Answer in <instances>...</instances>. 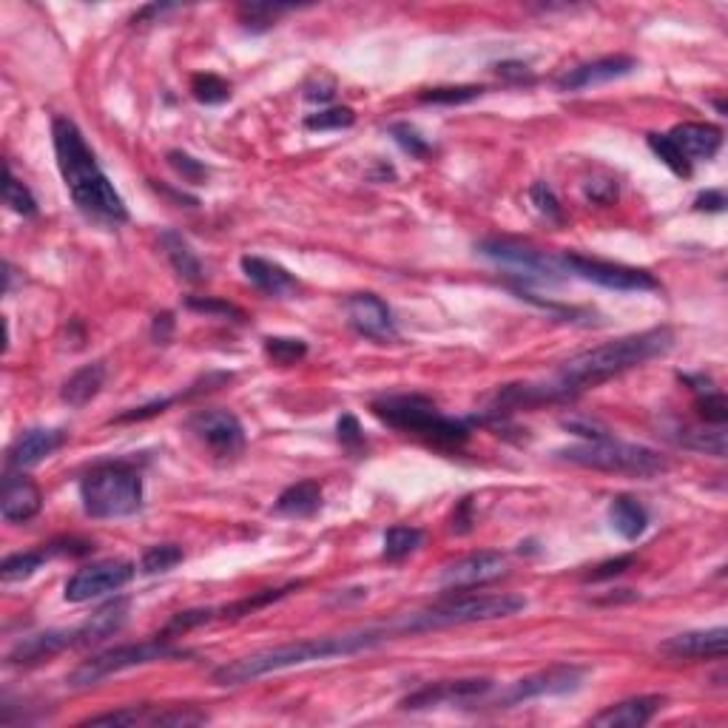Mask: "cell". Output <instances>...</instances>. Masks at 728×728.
Returning <instances> with one entry per match:
<instances>
[{"instance_id":"6da1fadb","label":"cell","mask_w":728,"mask_h":728,"mask_svg":"<svg viewBox=\"0 0 728 728\" xmlns=\"http://www.w3.org/2000/svg\"><path fill=\"white\" fill-rule=\"evenodd\" d=\"M393 637L396 635H393L390 623H382V626H364V629L339 632V635H322L296 640V643H282V646H271V649L237 657V660L219 666L214 672V683L217 686H242V683L265 677V674L285 672V669L308 666V663H319V660H333V657L370 652V649L382 646V643L393 640Z\"/></svg>"},{"instance_id":"7a4b0ae2","label":"cell","mask_w":728,"mask_h":728,"mask_svg":"<svg viewBox=\"0 0 728 728\" xmlns=\"http://www.w3.org/2000/svg\"><path fill=\"white\" fill-rule=\"evenodd\" d=\"M672 347L674 333L669 328L640 330L632 336H620L615 342L589 347V350H583L578 356H572L569 362H564L555 382L546 384L549 396H552V401L581 396L583 390H589V387H598V384L609 382V379H615L632 367L666 356Z\"/></svg>"},{"instance_id":"3957f363","label":"cell","mask_w":728,"mask_h":728,"mask_svg":"<svg viewBox=\"0 0 728 728\" xmlns=\"http://www.w3.org/2000/svg\"><path fill=\"white\" fill-rule=\"evenodd\" d=\"M52 143H55L57 168L72 194L74 205L100 225H123L128 222V208L123 197L100 168L94 151L86 143L83 131L69 117L52 120Z\"/></svg>"},{"instance_id":"277c9868","label":"cell","mask_w":728,"mask_h":728,"mask_svg":"<svg viewBox=\"0 0 728 728\" xmlns=\"http://www.w3.org/2000/svg\"><path fill=\"white\" fill-rule=\"evenodd\" d=\"M521 609H527L524 595H458L450 601L433 603L419 612H407L401 618L390 620L393 635H424V632H438L450 626H467V623H484V620L512 618Z\"/></svg>"},{"instance_id":"5b68a950","label":"cell","mask_w":728,"mask_h":728,"mask_svg":"<svg viewBox=\"0 0 728 728\" xmlns=\"http://www.w3.org/2000/svg\"><path fill=\"white\" fill-rule=\"evenodd\" d=\"M373 416L401 433H416L444 447H461L470 438V424L450 419L436 407V401L419 393H390L370 404Z\"/></svg>"},{"instance_id":"8992f818","label":"cell","mask_w":728,"mask_h":728,"mask_svg":"<svg viewBox=\"0 0 728 728\" xmlns=\"http://www.w3.org/2000/svg\"><path fill=\"white\" fill-rule=\"evenodd\" d=\"M80 501L89 518H126L143 507V475L126 461L91 467L80 481Z\"/></svg>"},{"instance_id":"52a82bcc","label":"cell","mask_w":728,"mask_h":728,"mask_svg":"<svg viewBox=\"0 0 728 728\" xmlns=\"http://www.w3.org/2000/svg\"><path fill=\"white\" fill-rule=\"evenodd\" d=\"M558 458L575 467H586V470H601V473H620V475H637V478H652L669 470L666 458L649 450L643 444H629L615 436L595 438V441H583V444H572L558 450Z\"/></svg>"},{"instance_id":"ba28073f","label":"cell","mask_w":728,"mask_h":728,"mask_svg":"<svg viewBox=\"0 0 728 728\" xmlns=\"http://www.w3.org/2000/svg\"><path fill=\"white\" fill-rule=\"evenodd\" d=\"M174 657H188V652L182 646H174L171 637L157 635L151 640H143V643H126V646L106 649L100 655H91L69 674L66 683H69V689H89L111 674L148 666V663H157V660H174Z\"/></svg>"},{"instance_id":"9c48e42d","label":"cell","mask_w":728,"mask_h":728,"mask_svg":"<svg viewBox=\"0 0 728 728\" xmlns=\"http://www.w3.org/2000/svg\"><path fill=\"white\" fill-rule=\"evenodd\" d=\"M558 265H561V271H569L572 276L586 279V282H595V285H601L606 291L643 293L660 288L655 273L643 271V268L618 265V262H601V259H589V256L581 254H564L558 256Z\"/></svg>"},{"instance_id":"30bf717a","label":"cell","mask_w":728,"mask_h":728,"mask_svg":"<svg viewBox=\"0 0 728 728\" xmlns=\"http://www.w3.org/2000/svg\"><path fill=\"white\" fill-rule=\"evenodd\" d=\"M586 680V669L575 666V663H558V666H549L544 672L529 674L515 680L512 686H507L501 697H498V706L501 709H512V706H521L529 700H541V697H564V694H575Z\"/></svg>"},{"instance_id":"8fae6325","label":"cell","mask_w":728,"mask_h":728,"mask_svg":"<svg viewBox=\"0 0 728 728\" xmlns=\"http://www.w3.org/2000/svg\"><path fill=\"white\" fill-rule=\"evenodd\" d=\"M475 251L487 256L495 265H501V268H510L518 276L538 279V282H558V273H561L558 259L546 256L544 251H535L524 242H515V239H484V242L475 245Z\"/></svg>"},{"instance_id":"7c38bea8","label":"cell","mask_w":728,"mask_h":728,"mask_svg":"<svg viewBox=\"0 0 728 728\" xmlns=\"http://www.w3.org/2000/svg\"><path fill=\"white\" fill-rule=\"evenodd\" d=\"M188 430L208 447L219 461H231L245 450V427L231 410H200L188 419Z\"/></svg>"},{"instance_id":"4fadbf2b","label":"cell","mask_w":728,"mask_h":728,"mask_svg":"<svg viewBox=\"0 0 728 728\" xmlns=\"http://www.w3.org/2000/svg\"><path fill=\"white\" fill-rule=\"evenodd\" d=\"M495 689L490 677H470V680H438L427 683L413 694L401 700L404 711L438 709V706H473L487 700V694Z\"/></svg>"},{"instance_id":"5bb4252c","label":"cell","mask_w":728,"mask_h":728,"mask_svg":"<svg viewBox=\"0 0 728 728\" xmlns=\"http://www.w3.org/2000/svg\"><path fill=\"white\" fill-rule=\"evenodd\" d=\"M137 572V566L131 561H97V564L77 569L72 578L66 581L63 598L69 603H86L91 598L109 595V592H120L126 583H131Z\"/></svg>"},{"instance_id":"9a60e30c","label":"cell","mask_w":728,"mask_h":728,"mask_svg":"<svg viewBox=\"0 0 728 728\" xmlns=\"http://www.w3.org/2000/svg\"><path fill=\"white\" fill-rule=\"evenodd\" d=\"M504 575H507V558L495 549H484V552H473L467 558H458L453 564L444 566L438 575V586L447 592H467L475 586L498 581Z\"/></svg>"},{"instance_id":"2e32d148","label":"cell","mask_w":728,"mask_h":728,"mask_svg":"<svg viewBox=\"0 0 728 728\" xmlns=\"http://www.w3.org/2000/svg\"><path fill=\"white\" fill-rule=\"evenodd\" d=\"M347 325L356 330L359 336L370 339V342H393L399 339V328L393 319V310L387 308L382 296L376 293H353L345 302Z\"/></svg>"},{"instance_id":"e0dca14e","label":"cell","mask_w":728,"mask_h":728,"mask_svg":"<svg viewBox=\"0 0 728 728\" xmlns=\"http://www.w3.org/2000/svg\"><path fill=\"white\" fill-rule=\"evenodd\" d=\"M637 69V60L629 55H609L601 60H592V63H583L575 66L558 80V89L561 91H583L603 86V83H612L620 77H629Z\"/></svg>"},{"instance_id":"ac0fdd59","label":"cell","mask_w":728,"mask_h":728,"mask_svg":"<svg viewBox=\"0 0 728 728\" xmlns=\"http://www.w3.org/2000/svg\"><path fill=\"white\" fill-rule=\"evenodd\" d=\"M40 510H43V492L32 478H26L23 473H9L3 478L0 515L6 524H26Z\"/></svg>"},{"instance_id":"d6986e66","label":"cell","mask_w":728,"mask_h":728,"mask_svg":"<svg viewBox=\"0 0 728 728\" xmlns=\"http://www.w3.org/2000/svg\"><path fill=\"white\" fill-rule=\"evenodd\" d=\"M69 433L66 430H57V427H35V430H26L23 436L12 444V450L6 455L9 461V470H29L40 464L43 458L55 455L63 444H66Z\"/></svg>"},{"instance_id":"ffe728a7","label":"cell","mask_w":728,"mask_h":728,"mask_svg":"<svg viewBox=\"0 0 728 728\" xmlns=\"http://www.w3.org/2000/svg\"><path fill=\"white\" fill-rule=\"evenodd\" d=\"M728 649V629L714 626V629H700V632H686V635L669 637L660 652L677 660H720L726 657Z\"/></svg>"},{"instance_id":"44dd1931","label":"cell","mask_w":728,"mask_h":728,"mask_svg":"<svg viewBox=\"0 0 728 728\" xmlns=\"http://www.w3.org/2000/svg\"><path fill=\"white\" fill-rule=\"evenodd\" d=\"M128 612H131L128 598H114L106 606H100L83 626L74 629V646L77 649H89V646H97V643L114 637L126 626Z\"/></svg>"},{"instance_id":"7402d4cb","label":"cell","mask_w":728,"mask_h":728,"mask_svg":"<svg viewBox=\"0 0 728 728\" xmlns=\"http://www.w3.org/2000/svg\"><path fill=\"white\" fill-rule=\"evenodd\" d=\"M245 279L254 285L256 291L271 296V299H285L299 291V282L293 279V273L282 265H276L271 259H262V256H242L239 259Z\"/></svg>"},{"instance_id":"603a6c76","label":"cell","mask_w":728,"mask_h":728,"mask_svg":"<svg viewBox=\"0 0 728 728\" xmlns=\"http://www.w3.org/2000/svg\"><path fill=\"white\" fill-rule=\"evenodd\" d=\"M663 697L657 694H643V697H629L623 703H615L601 714H595L589 723L598 728H640L646 726L657 711L663 709Z\"/></svg>"},{"instance_id":"cb8c5ba5","label":"cell","mask_w":728,"mask_h":728,"mask_svg":"<svg viewBox=\"0 0 728 728\" xmlns=\"http://www.w3.org/2000/svg\"><path fill=\"white\" fill-rule=\"evenodd\" d=\"M672 143L683 154L689 163L697 160H714L717 151L723 148V128L711 126V123H680L669 131Z\"/></svg>"},{"instance_id":"d4e9b609","label":"cell","mask_w":728,"mask_h":728,"mask_svg":"<svg viewBox=\"0 0 728 728\" xmlns=\"http://www.w3.org/2000/svg\"><path fill=\"white\" fill-rule=\"evenodd\" d=\"M74 646V629H49V632H40V635H29L20 640L18 646L9 652V663L12 666H35L43 663L49 657L60 655L66 649Z\"/></svg>"},{"instance_id":"484cf974","label":"cell","mask_w":728,"mask_h":728,"mask_svg":"<svg viewBox=\"0 0 728 728\" xmlns=\"http://www.w3.org/2000/svg\"><path fill=\"white\" fill-rule=\"evenodd\" d=\"M674 444L686 447V450H697V453L714 455V458H726V427L717 424H677L669 433Z\"/></svg>"},{"instance_id":"4316f807","label":"cell","mask_w":728,"mask_h":728,"mask_svg":"<svg viewBox=\"0 0 728 728\" xmlns=\"http://www.w3.org/2000/svg\"><path fill=\"white\" fill-rule=\"evenodd\" d=\"M609 521L623 541H637L649 529V512L632 495H615L609 504Z\"/></svg>"},{"instance_id":"83f0119b","label":"cell","mask_w":728,"mask_h":728,"mask_svg":"<svg viewBox=\"0 0 728 728\" xmlns=\"http://www.w3.org/2000/svg\"><path fill=\"white\" fill-rule=\"evenodd\" d=\"M103 384H106V364H86V367H80L77 373L69 376V382L63 384L60 399L66 401L69 407H86L91 399H97Z\"/></svg>"},{"instance_id":"f1b7e54d","label":"cell","mask_w":728,"mask_h":728,"mask_svg":"<svg viewBox=\"0 0 728 728\" xmlns=\"http://www.w3.org/2000/svg\"><path fill=\"white\" fill-rule=\"evenodd\" d=\"M319 507H322V487L316 481L291 484L273 504L276 515H285V518H310L313 512H319Z\"/></svg>"},{"instance_id":"f546056e","label":"cell","mask_w":728,"mask_h":728,"mask_svg":"<svg viewBox=\"0 0 728 728\" xmlns=\"http://www.w3.org/2000/svg\"><path fill=\"white\" fill-rule=\"evenodd\" d=\"M160 242H163V251L168 256V262H171V268L180 273L185 282H202L205 279V268H202L200 256L191 251V245H188V239L182 237L180 231H174V228H168L160 234Z\"/></svg>"},{"instance_id":"4dcf8cb0","label":"cell","mask_w":728,"mask_h":728,"mask_svg":"<svg viewBox=\"0 0 728 728\" xmlns=\"http://www.w3.org/2000/svg\"><path fill=\"white\" fill-rule=\"evenodd\" d=\"M49 561L46 549H29V552H15V555H6L3 564H0V578L6 583L26 581L32 578L40 566Z\"/></svg>"},{"instance_id":"1f68e13d","label":"cell","mask_w":728,"mask_h":728,"mask_svg":"<svg viewBox=\"0 0 728 728\" xmlns=\"http://www.w3.org/2000/svg\"><path fill=\"white\" fill-rule=\"evenodd\" d=\"M424 544V532L419 527H390L384 532V558L404 561Z\"/></svg>"},{"instance_id":"d6a6232c","label":"cell","mask_w":728,"mask_h":728,"mask_svg":"<svg viewBox=\"0 0 728 728\" xmlns=\"http://www.w3.org/2000/svg\"><path fill=\"white\" fill-rule=\"evenodd\" d=\"M302 583H288V586H282V589H265V592H256L254 598H242V601L231 603V606H225V609H217V618H242V615H251L256 609H262V606H271V603L282 601L285 595H291L293 589H299Z\"/></svg>"},{"instance_id":"836d02e7","label":"cell","mask_w":728,"mask_h":728,"mask_svg":"<svg viewBox=\"0 0 728 728\" xmlns=\"http://www.w3.org/2000/svg\"><path fill=\"white\" fill-rule=\"evenodd\" d=\"M646 143H649V148L655 151L657 160L666 165L672 174H677V177H692V163L686 160V154H683L680 148L674 146L669 134H649Z\"/></svg>"},{"instance_id":"e575fe53","label":"cell","mask_w":728,"mask_h":728,"mask_svg":"<svg viewBox=\"0 0 728 728\" xmlns=\"http://www.w3.org/2000/svg\"><path fill=\"white\" fill-rule=\"evenodd\" d=\"M291 6H276V3H245L239 6V23L251 32H265L271 29L276 18L288 15Z\"/></svg>"},{"instance_id":"d590c367","label":"cell","mask_w":728,"mask_h":728,"mask_svg":"<svg viewBox=\"0 0 728 728\" xmlns=\"http://www.w3.org/2000/svg\"><path fill=\"white\" fill-rule=\"evenodd\" d=\"M3 202L20 214V217H35L37 214V200L35 194L29 191V185H23V182L12 174V168L6 165V177H3Z\"/></svg>"},{"instance_id":"8d00e7d4","label":"cell","mask_w":728,"mask_h":728,"mask_svg":"<svg viewBox=\"0 0 728 728\" xmlns=\"http://www.w3.org/2000/svg\"><path fill=\"white\" fill-rule=\"evenodd\" d=\"M484 94V86H438V89L421 91V103H433V106H464L473 103Z\"/></svg>"},{"instance_id":"74e56055","label":"cell","mask_w":728,"mask_h":728,"mask_svg":"<svg viewBox=\"0 0 728 728\" xmlns=\"http://www.w3.org/2000/svg\"><path fill=\"white\" fill-rule=\"evenodd\" d=\"M151 714H154L151 706H126V709L94 714L89 720H83V726H148Z\"/></svg>"},{"instance_id":"f35d334b","label":"cell","mask_w":728,"mask_h":728,"mask_svg":"<svg viewBox=\"0 0 728 728\" xmlns=\"http://www.w3.org/2000/svg\"><path fill=\"white\" fill-rule=\"evenodd\" d=\"M191 94L197 103H205V106H219L225 100H231V86L217 77V74H194L191 80Z\"/></svg>"},{"instance_id":"ab89813d","label":"cell","mask_w":728,"mask_h":728,"mask_svg":"<svg viewBox=\"0 0 728 728\" xmlns=\"http://www.w3.org/2000/svg\"><path fill=\"white\" fill-rule=\"evenodd\" d=\"M177 564H182V549L177 544L148 546L146 552H143V558H140L143 575H160V572L174 569Z\"/></svg>"},{"instance_id":"60d3db41","label":"cell","mask_w":728,"mask_h":728,"mask_svg":"<svg viewBox=\"0 0 728 728\" xmlns=\"http://www.w3.org/2000/svg\"><path fill=\"white\" fill-rule=\"evenodd\" d=\"M529 200L535 205V211L546 217V222H555V225H561L564 222V208H561V200H558V194L552 191V185L544 180L532 182L529 185Z\"/></svg>"},{"instance_id":"b9f144b4","label":"cell","mask_w":728,"mask_h":728,"mask_svg":"<svg viewBox=\"0 0 728 728\" xmlns=\"http://www.w3.org/2000/svg\"><path fill=\"white\" fill-rule=\"evenodd\" d=\"M265 353L276 364H296L308 356V345L302 339H291V336H268Z\"/></svg>"},{"instance_id":"7bdbcfd3","label":"cell","mask_w":728,"mask_h":728,"mask_svg":"<svg viewBox=\"0 0 728 728\" xmlns=\"http://www.w3.org/2000/svg\"><path fill=\"white\" fill-rule=\"evenodd\" d=\"M353 123H356V114L347 106H333V109H322L305 117L308 131H342V128H350Z\"/></svg>"},{"instance_id":"ee69618b","label":"cell","mask_w":728,"mask_h":728,"mask_svg":"<svg viewBox=\"0 0 728 728\" xmlns=\"http://www.w3.org/2000/svg\"><path fill=\"white\" fill-rule=\"evenodd\" d=\"M185 308L205 313V316H217V319H231V322H242L245 319V310L225 302V299H214V296H188L185 299Z\"/></svg>"},{"instance_id":"f6af8a7d","label":"cell","mask_w":728,"mask_h":728,"mask_svg":"<svg viewBox=\"0 0 728 728\" xmlns=\"http://www.w3.org/2000/svg\"><path fill=\"white\" fill-rule=\"evenodd\" d=\"M205 720L208 714L194 706H168L163 711H154L148 726H200Z\"/></svg>"},{"instance_id":"bcb514c9","label":"cell","mask_w":728,"mask_h":728,"mask_svg":"<svg viewBox=\"0 0 728 728\" xmlns=\"http://www.w3.org/2000/svg\"><path fill=\"white\" fill-rule=\"evenodd\" d=\"M694 407H697V416H700L703 424H717V427H726L728 404H726V396H723L720 390L700 393Z\"/></svg>"},{"instance_id":"7dc6e473","label":"cell","mask_w":728,"mask_h":728,"mask_svg":"<svg viewBox=\"0 0 728 728\" xmlns=\"http://www.w3.org/2000/svg\"><path fill=\"white\" fill-rule=\"evenodd\" d=\"M217 620V609H188V612H177L174 618L168 620V626L163 629V637H174L185 635L191 629H197L202 623H211Z\"/></svg>"},{"instance_id":"c3c4849f","label":"cell","mask_w":728,"mask_h":728,"mask_svg":"<svg viewBox=\"0 0 728 728\" xmlns=\"http://www.w3.org/2000/svg\"><path fill=\"white\" fill-rule=\"evenodd\" d=\"M390 137L399 143L401 151H407V154L416 157V160H424V157L430 154V143H427L410 123H393V126H390Z\"/></svg>"},{"instance_id":"681fc988","label":"cell","mask_w":728,"mask_h":728,"mask_svg":"<svg viewBox=\"0 0 728 728\" xmlns=\"http://www.w3.org/2000/svg\"><path fill=\"white\" fill-rule=\"evenodd\" d=\"M635 566V555H618V558H612V561H603L598 564L592 572H586L583 575V581L586 583H601V581H612V578H620L623 572H629Z\"/></svg>"},{"instance_id":"f907efd6","label":"cell","mask_w":728,"mask_h":728,"mask_svg":"<svg viewBox=\"0 0 728 728\" xmlns=\"http://www.w3.org/2000/svg\"><path fill=\"white\" fill-rule=\"evenodd\" d=\"M168 165L182 174V180L188 182H202L208 177V168L200 163V160H194L191 154H185V151H168Z\"/></svg>"},{"instance_id":"816d5d0a","label":"cell","mask_w":728,"mask_h":728,"mask_svg":"<svg viewBox=\"0 0 728 728\" xmlns=\"http://www.w3.org/2000/svg\"><path fill=\"white\" fill-rule=\"evenodd\" d=\"M336 438H339V444H342V447H347L350 453L362 450V447H364L362 424H359V419H356L353 413H345L342 419L336 421Z\"/></svg>"},{"instance_id":"f5cc1de1","label":"cell","mask_w":728,"mask_h":728,"mask_svg":"<svg viewBox=\"0 0 728 728\" xmlns=\"http://www.w3.org/2000/svg\"><path fill=\"white\" fill-rule=\"evenodd\" d=\"M49 558H80V555H89L94 544L91 541H80V538H60L52 544H43Z\"/></svg>"},{"instance_id":"db71d44e","label":"cell","mask_w":728,"mask_h":728,"mask_svg":"<svg viewBox=\"0 0 728 728\" xmlns=\"http://www.w3.org/2000/svg\"><path fill=\"white\" fill-rule=\"evenodd\" d=\"M569 433H575V436H581L583 441H595V438H606L612 436L603 424L598 421H589V419H578V416H572V419H564L561 421Z\"/></svg>"},{"instance_id":"11a10c76","label":"cell","mask_w":728,"mask_h":728,"mask_svg":"<svg viewBox=\"0 0 728 728\" xmlns=\"http://www.w3.org/2000/svg\"><path fill=\"white\" fill-rule=\"evenodd\" d=\"M177 399H157V401H148L143 407H131L128 413L123 416H117V424H123V421H143V419H151V416H157V413H165V407H171Z\"/></svg>"},{"instance_id":"9f6ffc18","label":"cell","mask_w":728,"mask_h":728,"mask_svg":"<svg viewBox=\"0 0 728 728\" xmlns=\"http://www.w3.org/2000/svg\"><path fill=\"white\" fill-rule=\"evenodd\" d=\"M586 197H589L592 202H601V205L618 200V182H612V180L586 182Z\"/></svg>"},{"instance_id":"6f0895ef","label":"cell","mask_w":728,"mask_h":728,"mask_svg":"<svg viewBox=\"0 0 728 728\" xmlns=\"http://www.w3.org/2000/svg\"><path fill=\"white\" fill-rule=\"evenodd\" d=\"M495 72H498V77L510 80V83H529V80H532L529 66L527 63H521V60H504V63L495 66Z\"/></svg>"},{"instance_id":"680465c9","label":"cell","mask_w":728,"mask_h":728,"mask_svg":"<svg viewBox=\"0 0 728 728\" xmlns=\"http://www.w3.org/2000/svg\"><path fill=\"white\" fill-rule=\"evenodd\" d=\"M171 336H174V316L171 313H157L154 322H151V339L157 345H168Z\"/></svg>"},{"instance_id":"91938a15","label":"cell","mask_w":728,"mask_h":728,"mask_svg":"<svg viewBox=\"0 0 728 728\" xmlns=\"http://www.w3.org/2000/svg\"><path fill=\"white\" fill-rule=\"evenodd\" d=\"M726 194L723 191H703V194H697V200H694V208L697 211H711V214H720V211H726Z\"/></svg>"},{"instance_id":"94428289","label":"cell","mask_w":728,"mask_h":728,"mask_svg":"<svg viewBox=\"0 0 728 728\" xmlns=\"http://www.w3.org/2000/svg\"><path fill=\"white\" fill-rule=\"evenodd\" d=\"M470 507H473V501H470V498H464V501L458 504V512L453 515V532H458V535H464V532H470V529H473V515H470Z\"/></svg>"},{"instance_id":"6125c7cd","label":"cell","mask_w":728,"mask_h":728,"mask_svg":"<svg viewBox=\"0 0 728 728\" xmlns=\"http://www.w3.org/2000/svg\"><path fill=\"white\" fill-rule=\"evenodd\" d=\"M330 97H333V83H328V86H319V89L305 91V100H310V103H328Z\"/></svg>"}]
</instances>
